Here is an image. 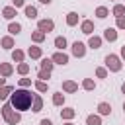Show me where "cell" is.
I'll use <instances>...</instances> for the list:
<instances>
[{
    "instance_id": "74e56055",
    "label": "cell",
    "mask_w": 125,
    "mask_h": 125,
    "mask_svg": "<svg viewBox=\"0 0 125 125\" xmlns=\"http://www.w3.org/2000/svg\"><path fill=\"white\" fill-rule=\"evenodd\" d=\"M39 125H53V121H51V119H41Z\"/></svg>"
},
{
    "instance_id": "484cf974",
    "label": "cell",
    "mask_w": 125,
    "mask_h": 125,
    "mask_svg": "<svg viewBox=\"0 0 125 125\" xmlns=\"http://www.w3.org/2000/svg\"><path fill=\"white\" fill-rule=\"evenodd\" d=\"M123 14H125V6H123V4H115V6H113V16H115V18H121Z\"/></svg>"
},
{
    "instance_id": "ab89813d",
    "label": "cell",
    "mask_w": 125,
    "mask_h": 125,
    "mask_svg": "<svg viewBox=\"0 0 125 125\" xmlns=\"http://www.w3.org/2000/svg\"><path fill=\"white\" fill-rule=\"evenodd\" d=\"M121 57H123V59H125V45H123V47H121Z\"/></svg>"
},
{
    "instance_id": "e0dca14e",
    "label": "cell",
    "mask_w": 125,
    "mask_h": 125,
    "mask_svg": "<svg viewBox=\"0 0 125 125\" xmlns=\"http://www.w3.org/2000/svg\"><path fill=\"white\" fill-rule=\"evenodd\" d=\"M27 55H29L31 59H41L43 51H41V47H29V49H27Z\"/></svg>"
},
{
    "instance_id": "d4e9b609",
    "label": "cell",
    "mask_w": 125,
    "mask_h": 125,
    "mask_svg": "<svg viewBox=\"0 0 125 125\" xmlns=\"http://www.w3.org/2000/svg\"><path fill=\"white\" fill-rule=\"evenodd\" d=\"M14 92V88L12 86H4V88H0V100H6V98H10V94Z\"/></svg>"
},
{
    "instance_id": "e575fe53",
    "label": "cell",
    "mask_w": 125,
    "mask_h": 125,
    "mask_svg": "<svg viewBox=\"0 0 125 125\" xmlns=\"http://www.w3.org/2000/svg\"><path fill=\"white\" fill-rule=\"evenodd\" d=\"M117 29H125V16L117 18Z\"/></svg>"
},
{
    "instance_id": "30bf717a",
    "label": "cell",
    "mask_w": 125,
    "mask_h": 125,
    "mask_svg": "<svg viewBox=\"0 0 125 125\" xmlns=\"http://www.w3.org/2000/svg\"><path fill=\"white\" fill-rule=\"evenodd\" d=\"M16 14H18V10H16L14 6H6V8L2 10V16H4L6 20H14V18H16Z\"/></svg>"
},
{
    "instance_id": "ffe728a7",
    "label": "cell",
    "mask_w": 125,
    "mask_h": 125,
    "mask_svg": "<svg viewBox=\"0 0 125 125\" xmlns=\"http://www.w3.org/2000/svg\"><path fill=\"white\" fill-rule=\"evenodd\" d=\"M76 115V111L72 109V107H64V109H61V117L62 119H72Z\"/></svg>"
},
{
    "instance_id": "60d3db41",
    "label": "cell",
    "mask_w": 125,
    "mask_h": 125,
    "mask_svg": "<svg viewBox=\"0 0 125 125\" xmlns=\"http://www.w3.org/2000/svg\"><path fill=\"white\" fill-rule=\"evenodd\" d=\"M41 4H51V0H39Z\"/></svg>"
},
{
    "instance_id": "4dcf8cb0",
    "label": "cell",
    "mask_w": 125,
    "mask_h": 125,
    "mask_svg": "<svg viewBox=\"0 0 125 125\" xmlns=\"http://www.w3.org/2000/svg\"><path fill=\"white\" fill-rule=\"evenodd\" d=\"M18 72H20V74H27V72H29V64H27V62H20V64H18Z\"/></svg>"
},
{
    "instance_id": "603a6c76",
    "label": "cell",
    "mask_w": 125,
    "mask_h": 125,
    "mask_svg": "<svg viewBox=\"0 0 125 125\" xmlns=\"http://www.w3.org/2000/svg\"><path fill=\"white\" fill-rule=\"evenodd\" d=\"M86 125H102V117L100 115H88L86 117Z\"/></svg>"
},
{
    "instance_id": "1f68e13d",
    "label": "cell",
    "mask_w": 125,
    "mask_h": 125,
    "mask_svg": "<svg viewBox=\"0 0 125 125\" xmlns=\"http://www.w3.org/2000/svg\"><path fill=\"white\" fill-rule=\"evenodd\" d=\"M96 76L98 78H107V68H102V66L96 68Z\"/></svg>"
},
{
    "instance_id": "ba28073f",
    "label": "cell",
    "mask_w": 125,
    "mask_h": 125,
    "mask_svg": "<svg viewBox=\"0 0 125 125\" xmlns=\"http://www.w3.org/2000/svg\"><path fill=\"white\" fill-rule=\"evenodd\" d=\"M62 90L68 92V94H74V92L78 90V84L72 82V80H64V82H62Z\"/></svg>"
},
{
    "instance_id": "5bb4252c",
    "label": "cell",
    "mask_w": 125,
    "mask_h": 125,
    "mask_svg": "<svg viewBox=\"0 0 125 125\" xmlns=\"http://www.w3.org/2000/svg\"><path fill=\"white\" fill-rule=\"evenodd\" d=\"M23 12H25V18H29V20L37 18V8L35 6H23Z\"/></svg>"
},
{
    "instance_id": "cb8c5ba5",
    "label": "cell",
    "mask_w": 125,
    "mask_h": 125,
    "mask_svg": "<svg viewBox=\"0 0 125 125\" xmlns=\"http://www.w3.org/2000/svg\"><path fill=\"white\" fill-rule=\"evenodd\" d=\"M0 45H2L4 49H12V47H14V39H12L10 35H8V37H2V39H0Z\"/></svg>"
},
{
    "instance_id": "44dd1931",
    "label": "cell",
    "mask_w": 125,
    "mask_h": 125,
    "mask_svg": "<svg viewBox=\"0 0 125 125\" xmlns=\"http://www.w3.org/2000/svg\"><path fill=\"white\" fill-rule=\"evenodd\" d=\"M96 16H98L100 20H105V18L109 16V10H107L105 6H100V8H96Z\"/></svg>"
},
{
    "instance_id": "7402d4cb",
    "label": "cell",
    "mask_w": 125,
    "mask_h": 125,
    "mask_svg": "<svg viewBox=\"0 0 125 125\" xmlns=\"http://www.w3.org/2000/svg\"><path fill=\"white\" fill-rule=\"evenodd\" d=\"M55 47H57L59 51H62V49L66 47V37H62V35H59V37H55Z\"/></svg>"
},
{
    "instance_id": "4fadbf2b",
    "label": "cell",
    "mask_w": 125,
    "mask_h": 125,
    "mask_svg": "<svg viewBox=\"0 0 125 125\" xmlns=\"http://www.w3.org/2000/svg\"><path fill=\"white\" fill-rule=\"evenodd\" d=\"M104 39H105V41H115V39H117V31H115V27H107V29L104 31Z\"/></svg>"
},
{
    "instance_id": "7a4b0ae2",
    "label": "cell",
    "mask_w": 125,
    "mask_h": 125,
    "mask_svg": "<svg viewBox=\"0 0 125 125\" xmlns=\"http://www.w3.org/2000/svg\"><path fill=\"white\" fill-rule=\"evenodd\" d=\"M2 117L10 123V125H18L20 121H21V117H20V111H16V109H12V105H10V102L2 107Z\"/></svg>"
},
{
    "instance_id": "52a82bcc",
    "label": "cell",
    "mask_w": 125,
    "mask_h": 125,
    "mask_svg": "<svg viewBox=\"0 0 125 125\" xmlns=\"http://www.w3.org/2000/svg\"><path fill=\"white\" fill-rule=\"evenodd\" d=\"M80 29H82V33H86V35H92V33H94V21H90V20H84V21H82V25H80Z\"/></svg>"
},
{
    "instance_id": "9a60e30c",
    "label": "cell",
    "mask_w": 125,
    "mask_h": 125,
    "mask_svg": "<svg viewBox=\"0 0 125 125\" xmlns=\"http://www.w3.org/2000/svg\"><path fill=\"white\" fill-rule=\"evenodd\" d=\"M41 107H43V100L39 98V96H33V102H31V111H41Z\"/></svg>"
},
{
    "instance_id": "f35d334b",
    "label": "cell",
    "mask_w": 125,
    "mask_h": 125,
    "mask_svg": "<svg viewBox=\"0 0 125 125\" xmlns=\"http://www.w3.org/2000/svg\"><path fill=\"white\" fill-rule=\"evenodd\" d=\"M4 86H6V78H2V76H0V88H4Z\"/></svg>"
},
{
    "instance_id": "836d02e7",
    "label": "cell",
    "mask_w": 125,
    "mask_h": 125,
    "mask_svg": "<svg viewBox=\"0 0 125 125\" xmlns=\"http://www.w3.org/2000/svg\"><path fill=\"white\" fill-rule=\"evenodd\" d=\"M35 88H37L39 92H47V82H43V80H37V82H35Z\"/></svg>"
},
{
    "instance_id": "8d00e7d4",
    "label": "cell",
    "mask_w": 125,
    "mask_h": 125,
    "mask_svg": "<svg viewBox=\"0 0 125 125\" xmlns=\"http://www.w3.org/2000/svg\"><path fill=\"white\" fill-rule=\"evenodd\" d=\"M20 86H21V88H25V86H31V80H29V78H21V80H20Z\"/></svg>"
},
{
    "instance_id": "2e32d148",
    "label": "cell",
    "mask_w": 125,
    "mask_h": 125,
    "mask_svg": "<svg viewBox=\"0 0 125 125\" xmlns=\"http://www.w3.org/2000/svg\"><path fill=\"white\" fill-rule=\"evenodd\" d=\"M12 72H14V66H12L10 62H2V64H0V74H2V76H10Z\"/></svg>"
},
{
    "instance_id": "3957f363",
    "label": "cell",
    "mask_w": 125,
    "mask_h": 125,
    "mask_svg": "<svg viewBox=\"0 0 125 125\" xmlns=\"http://www.w3.org/2000/svg\"><path fill=\"white\" fill-rule=\"evenodd\" d=\"M105 66H107V70H111V72H119V70H121V61H119V57H117V55H107V57H105Z\"/></svg>"
},
{
    "instance_id": "8992f818",
    "label": "cell",
    "mask_w": 125,
    "mask_h": 125,
    "mask_svg": "<svg viewBox=\"0 0 125 125\" xmlns=\"http://www.w3.org/2000/svg\"><path fill=\"white\" fill-rule=\"evenodd\" d=\"M51 61H53V64H62V66H64V64L68 62V55L62 53V51H57V53L51 57Z\"/></svg>"
},
{
    "instance_id": "6da1fadb",
    "label": "cell",
    "mask_w": 125,
    "mask_h": 125,
    "mask_svg": "<svg viewBox=\"0 0 125 125\" xmlns=\"http://www.w3.org/2000/svg\"><path fill=\"white\" fill-rule=\"evenodd\" d=\"M31 102H33V94L25 88H18L10 94V105L16 111H27L31 107Z\"/></svg>"
},
{
    "instance_id": "f546056e",
    "label": "cell",
    "mask_w": 125,
    "mask_h": 125,
    "mask_svg": "<svg viewBox=\"0 0 125 125\" xmlns=\"http://www.w3.org/2000/svg\"><path fill=\"white\" fill-rule=\"evenodd\" d=\"M31 39H33V41H35V43H41V41H43V39H45V33H43V31H39V29H37V31H33V33H31Z\"/></svg>"
},
{
    "instance_id": "7bdbcfd3",
    "label": "cell",
    "mask_w": 125,
    "mask_h": 125,
    "mask_svg": "<svg viewBox=\"0 0 125 125\" xmlns=\"http://www.w3.org/2000/svg\"><path fill=\"white\" fill-rule=\"evenodd\" d=\"M64 125H74V123H70V121H66V123H64Z\"/></svg>"
},
{
    "instance_id": "277c9868",
    "label": "cell",
    "mask_w": 125,
    "mask_h": 125,
    "mask_svg": "<svg viewBox=\"0 0 125 125\" xmlns=\"http://www.w3.org/2000/svg\"><path fill=\"white\" fill-rule=\"evenodd\" d=\"M37 29L43 31V33L47 35L49 31L55 29V21H53V20H39V21H37Z\"/></svg>"
},
{
    "instance_id": "ac0fdd59",
    "label": "cell",
    "mask_w": 125,
    "mask_h": 125,
    "mask_svg": "<svg viewBox=\"0 0 125 125\" xmlns=\"http://www.w3.org/2000/svg\"><path fill=\"white\" fill-rule=\"evenodd\" d=\"M8 31H10V35H18V33L21 31V25H20L18 21H10V25H8Z\"/></svg>"
},
{
    "instance_id": "7c38bea8",
    "label": "cell",
    "mask_w": 125,
    "mask_h": 125,
    "mask_svg": "<svg viewBox=\"0 0 125 125\" xmlns=\"http://www.w3.org/2000/svg\"><path fill=\"white\" fill-rule=\"evenodd\" d=\"M76 23H78V14L76 12H68L66 14V25L68 27H74Z\"/></svg>"
},
{
    "instance_id": "4316f807",
    "label": "cell",
    "mask_w": 125,
    "mask_h": 125,
    "mask_svg": "<svg viewBox=\"0 0 125 125\" xmlns=\"http://www.w3.org/2000/svg\"><path fill=\"white\" fill-rule=\"evenodd\" d=\"M12 61H16V62H23V51H20V49L12 51Z\"/></svg>"
},
{
    "instance_id": "d6986e66",
    "label": "cell",
    "mask_w": 125,
    "mask_h": 125,
    "mask_svg": "<svg viewBox=\"0 0 125 125\" xmlns=\"http://www.w3.org/2000/svg\"><path fill=\"white\" fill-rule=\"evenodd\" d=\"M39 68H41V70H47V72H51V70H53V61H51V59H41V64H39Z\"/></svg>"
},
{
    "instance_id": "ee69618b",
    "label": "cell",
    "mask_w": 125,
    "mask_h": 125,
    "mask_svg": "<svg viewBox=\"0 0 125 125\" xmlns=\"http://www.w3.org/2000/svg\"><path fill=\"white\" fill-rule=\"evenodd\" d=\"M123 111H125V102H123Z\"/></svg>"
},
{
    "instance_id": "f1b7e54d",
    "label": "cell",
    "mask_w": 125,
    "mask_h": 125,
    "mask_svg": "<svg viewBox=\"0 0 125 125\" xmlns=\"http://www.w3.org/2000/svg\"><path fill=\"white\" fill-rule=\"evenodd\" d=\"M62 104H64V96H62L61 92L53 94V105H62Z\"/></svg>"
},
{
    "instance_id": "b9f144b4",
    "label": "cell",
    "mask_w": 125,
    "mask_h": 125,
    "mask_svg": "<svg viewBox=\"0 0 125 125\" xmlns=\"http://www.w3.org/2000/svg\"><path fill=\"white\" fill-rule=\"evenodd\" d=\"M121 92H123V94H125V82H123V84H121Z\"/></svg>"
},
{
    "instance_id": "d590c367",
    "label": "cell",
    "mask_w": 125,
    "mask_h": 125,
    "mask_svg": "<svg viewBox=\"0 0 125 125\" xmlns=\"http://www.w3.org/2000/svg\"><path fill=\"white\" fill-rule=\"evenodd\" d=\"M12 4H14V8L18 10V8H23V6H25V0H12Z\"/></svg>"
},
{
    "instance_id": "8fae6325",
    "label": "cell",
    "mask_w": 125,
    "mask_h": 125,
    "mask_svg": "<svg viewBox=\"0 0 125 125\" xmlns=\"http://www.w3.org/2000/svg\"><path fill=\"white\" fill-rule=\"evenodd\" d=\"M88 47H90V49H100V47H102V37H98V35H90V39H88Z\"/></svg>"
},
{
    "instance_id": "5b68a950",
    "label": "cell",
    "mask_w": 125,
    "mask_h": 125,
    "mask_svg": "<svg viewBox=\"0 0 125 125\" xmlns=\"http://www.w3.org/2000/svg\"><path fill=\"white\" fill-rule=\"evenodd\" d=\"M72 55L78 57V59H82V57L86 55V45H84L82 41H74V43H72Z\"/></svg>"
},
{
    "instance_id": "9c48e42d",
    "label": "cell",
    "mask_w": 125,
    "mask_h": 125,
    "mask_svg": "<svg viewBox=\"0 0 125 125\" xmlns=\"http://www.w3.org/2000/svg\"><path fill=\"white\" fill-rule=\"evenodd\" d=\"M98 113H100V115H109V113H111V104L100 102V104H98Z\"/></svg>"
},
{
    "instance_id": "d6a6232c",
    "label": "cell",
    "mask_w": 125,
    "mask_h": 125,
    "mask_svg": "<svg viewBox=\"0 0 125 125\" xmlns=\"http://www.w3.org/2000/svg\"><path fill=\"white\" fill-rule=\"evenodd\" d=\"M37 78L45 82V80H49V78H51V72H47V70H39V74H37Z\"/></svg>"
},
{
    "instance_id": "83f0119b",
    "label": "cell",
    "mask_w": 125,
    "mask_h": 125,
    "mask_svg": "<svg viewBox=\"0 0 125 125\" xmlns=\"http://www.w3.org/2000/svg\"><path fill=\"white\" fill-rule=\"evenodd\" d=\"M82 88L90 92V90H94V88H96V84H94V80H92V78H84V80H82Z\"/></svg>"
}]
</instances>
